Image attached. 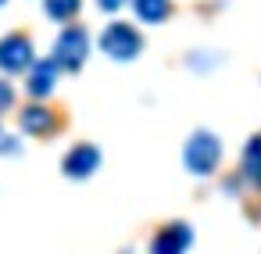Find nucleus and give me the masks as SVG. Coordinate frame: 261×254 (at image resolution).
Segmentation results:
<instances>
[{"instance_id": "nucleus-1", "label": "nucleus", "mask_w": 261, "mask_h": 254, "mask_svg": "<svg viewBox=\"0 0 261 254\" xmlns=\"http://www.w3.org/2000/svg\"><path fill=\"white\" fill-rule=\"evenodd\" d=\"M182 161H186V168H190L193 175H211V172L218 168V161H222V143H218V136L207 133V129H197V133L186 140V147H182Z\"/></svg>"}, {"instance_id": "nucleus-2", "label": "nucleus", "mask_w": 261, "mask_h": 254, "mask_svg": "<svg viewBox=\"0 0 261 254\" xmlns=\"http://www.w3.org/2000/svg\"><path fill=\"white\" fill-rule=\"evenodd\" d=\"M100 50H104L111 61H133V58L143 50V36H140L129 22H111V26L100 33Z\"/></svg>"}, {"instance_id": "nucleus-3", "label": "nucleus", "mask_w": 261, "mask_h": 254, "mask_svg": "<svg viewBox=\"0 0 261 254\" xmlns=\"http://www.w3.org/2000/svg\"><path fill=\"white\" fill-rule=\"evenodd\" d=\"M86 54H90V36L83 26H68L54 43V61L68 72H79L86 65Z\"/></svg>"}, {"instance_id": "nucleus-4", "label": "nucleus", "mask_w": 261, "mask_h": 254, "mask_svg": "<svg viewBox=\"0 0 261 254\" xmlns=\"http://www.w3.org/2000/svg\"><path fill=\"white\" fill-rule=\"evenodd\" d=\"M33 65V40L25 33H8L0 40V68L4 72H25Z\"/></svg>"}, {"instance_id": "nucleus-5", "label": "nucleus", "mask_w": 261, "mask_h": 254, "mask_svg": "<svg viewBox=\"0 0 261 254\" xmlns=\"http://www.w3.org/2000/svg\"><path fill=\"white\" fill-rule=\"evenodd\" d=\"M61 168H65L68 179H90V175L100 168V150H97L93 143H75V147L65 154Z\"/></svg>"}, {"instance_id": "nucleus-6", "label": "nucleus", "mask_w": 261, "mask_h": 254, "mask_svg": "<svg viewBox=\"0 0 261 254\" xmlns=\"http://www.w3.org/2000/svg\"><path fill=\"white\" fill-rule=\"evenodd\" d=\"M190 243H193L190 225H186V222H172V225H165V229L154 236L150 250H154V254H179V250H186Z\"/></svg>"}, {"instance_id": "nucleus-7", "label": "nucleus", "mask_w": 261, "mask_h": 254, "mask_svg": "<svg viewBox=\"0 0 261 254\" xmlns=\"http://www.w3.org/2000/svg\"><path fill=\"white\" fill-rule=\"evenodd\" d=\"M58 61L50 58V61H36L33 65V72H29V83H25V90L33 93V97H47V93H54V83H58Z\"/></svg>"}, {"instance_id": "nucleus-8", "label": "nucleus", "mask_w": 261, "mask_h": 254, "mask_svg": "<svg viewBox=\"0 0 261 254\" xmlns=\"http://www.w3.org/2000/svg\"><path fill=\"white\" fill-rule=\"evenodd\" d=\"M54 111L50 108H40V104H29L25 111H22V129L25 133H33V136H47V133H54Z\"/></svg>"}, {"instance_id": "nucleus-9", "label": "nucleus", "mask_w": 261, "mask_h": 254, "mask_svg": "<svg viewBox=\"0 0 261 254\" xmlns=\"http://www.w3.org/2000/svg\"><path fill=\"white\" fill-rule=\"evenodd\" d=\"M133 8H136V18H140V22H147V26L165 22V18H168V11H172L168 0H133Z\"/></svg>"}, {"instance_id": "nucleus-10", "label": "nucleus", "mask_w": 261, "mask_h": 254, "mask_svg": "<svg viewBox=\"0 0 261 254\" xmlns=\"http://www.w3.org/2000/svg\"><path fill=\"white\" fill-rule=\"evenodd\" d=\"M243 172L254 186H261V136H254L247 147H243Z\"/></svg>"}, {"instance_id": "nucleus-11", "label": "nucleus", "mask_w": 261, "mask_h": 254, "mask_svg": "<svg viewBox=\"0 0 261 254\" xmlns=\"http://www.w3.org/2000/svg\"><path fill=\"white\" fill-rule=\"evenodd\" d=\"M79 4H83V0H43V11L54 22H72L79 15Z\"/></svg>"}, {"instance_id": "nucleus-12", "label": "nucleus", "mask_w": 261, "mask_h": 254, "mask_svg": "<svg viewBox=\"0 0 261 254\" xmlns=\"http://www.w3.org/2000/svg\"><path fill=\"white\" fill-rule=\"evenodd\" d=\"M11 104H15V90H11V83L0 79V111H11Z\"/></svg>"}, {"instance_id": "nucleus-13", "label": "nucleus", "mask_w": 261, "mask_h": 254, "mask_svg": "<svg viewBox=\"0 0 261 254\" xmlns=\"http://www.w3.org/2000/svg\"><path fill=\"white\" fill-rule=\"evenodd\" d=\"M97 4H100V11H118L125 0H97Z\"/></svg>"}, {"instance_id": "nucleus-14", "label": "nucleus", "mask_w": 261, "mask_h": 254, "mask_svg": "<svg viewBox=\"0 0 261 254\" xmlns=\"http://www.w3.org/2000/svg\"><path fill=\"white\" fill-rule=\"evenodd\" d=\"M0 4H4V0H0Z\"/></svg>"}]
</instances>
